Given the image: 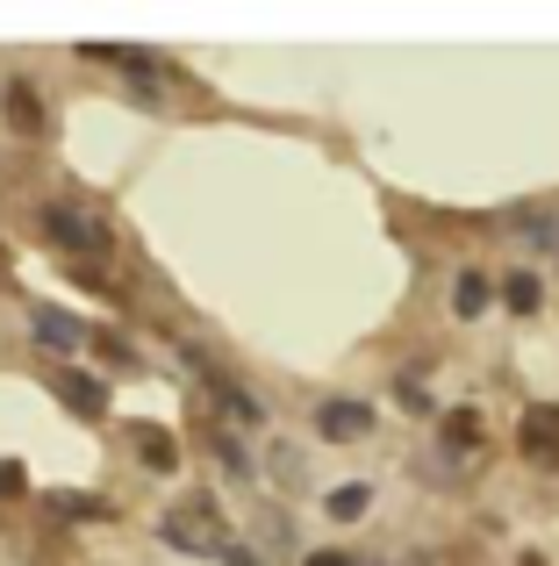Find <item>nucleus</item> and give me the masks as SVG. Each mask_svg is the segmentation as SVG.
Returning a JSON list of instances; mask_svg holds the SVG:
<instances>
[{"instance_id":"obj_1","label":"nucleus","mask_w":559,"mask_h":566,"mask_svg":"<svg viewBox=\"0 0 559 566\" xmlns=\"http://www.w3.org/2000/svg\"><path fill=\"white\" fill-rule=\"evenodd\" d=\"M51 237H57V244H72V251H86V259H108V230H101L94 208H80V201H57L51 208Z\"/></svg>"},{"instance_id":"obj_2","label":"nucleus","mask_w":559,"mask_h":566,"mask_svg":"<svg viewBox=\"0 0 559 566\" xmlns=\"http://www.w3.org/2000/svg\"><path fill=\"white\" fill-rule=\"evenodd\" d=\"M86 57L129 72V80H137V101H158V57L151 51H137V43H86Z\"/></svg>"},{"instance_id":"obj_3","label":"nucleus","mask_w":559,"mask_h":566,"mask_svg":"<svg viewBox=\"0 0 559 566\" xmlns=\"http://www.w3.org/2000/svg\"><path fill=\"white\" fill-rule=\"evenodd\" d=\"M316 430L330 444H351V438H366V430H373V409H366V401H323V409H316Z\"/></svg>"},{"instance_id":"obj_4","label":"nucleus","mask_w":559,"mask_h":566,"mask_svg":"<svg viewBox=\"0 0 559 566\" xmlns=\"http://www.w3.org/2000/svg\"><path fill=\"white\" fill-rule=\"evenodd\" d=\"M166 538H172V545H201L209 559H223V553H230V538L209 524V510H194V516H166Z\"/></svg>"},{"instance_id":"obj_5","label":"nucleus","mask_w":559,"mask_h":566,"mask_svg":"<svg viewBox=\"0 0 559 566\" xmlns=\"http://www.w3.org/2000/svg\"><path fill=\"white\" fill-rule=\"evenodd\" d=\"M36 337H43L51 352H80V345H86V323L72 316V308H36Z\"/></svg>"},{"instance_id":"obj_6","label":"nucleus","mask_w":559,"mask_h":566,"mask_svg":"<svg viewBox=\"0 0 559 566\" xmlns=\"http://www.w3.org/2000/svg\"><path fill=\"white\" fill-rule=\"evenodd\" d=\"M524 452L531 459H559V409H524Z\"/></svg>"},{"instance_id":"obj_7","label":"nucleus","mask_w":559,"mask_h":566,"mask_svg":"<svg viewBox=\"0 0 559 566\" xmlns=\"http://www.w3.org/2000/svg\"><path fill=\"white\" fill-rule=\"evenodd\" d=\"M57 395H65L80 416H101V409H108V387H101L94 374H80V366H65V374H57Z\"/></svg>"},{"instance_id":"obj_8","label":"nucleus","mask_w":559,"mask_h":566,"mask_svg":"<svg viewBox=\"0 0 559 566\" xmlns=\"http://www.w3.org/2000/svg\"><path fill=\"white\" fill-rule=\"evenodd\" d=\"M366 502H373V488H366V481H345V488H330V502H323V510H330L337 524H351V516H366Z\"/></svg>"},{"instance_id":"obj_9","label":"nucleus","mask_w":559,"mask_h":566,"mask_svg":"<svg viewBox=\"0 0 559 566\" xmlns=\"http://www.w3.org/2000/svg\"><path fill=\"white\" fill-rule=\"evenodd\" d=\"M452 308H460V316H481V308H488V280H481V273H460V287H452Z\"/></svg>"},{"instance_id":"obj_10","label":"nucleus","mask_w":559,"mask_h":566,"mask_svg":"<svg viewBox=\"0 0 559 566\" xmlns=\"http://www.w3.org/2000/svg\"><path fill=\"white\" fill-rule=\"evenodd\" d=\"M474 438H481V416H474V409H452V416H445V444H452V452H466Z\"/></svg>"},{"instance_id":"obj_11","label":"nucleus","mask_w":559,"mask_h":566,"mask_svg":"<svg viewBox=\"0 0 559 566\" xmlns=\"http://www.w3.org/2000/svg\"><path fill=\"white\" fill-rule=\"evenodd\" d=\"M503 294H509V308H524V316L538 308V280H531V273H509V287H503Z\"/></svg>"},{"instance_id":"obj_12","label":"nucleus","mask_w":559,"mask_h":566,"mask_svg":"<svg viewBox=\"0 0 559 566\" xmlns=\"http://www.w3.org/2000/svg\"><path fill=\"white\" fill-rule=\"evenodd\" d=\"M144 438V459H151V467H172V444H166V430H137Z\"/></svg>"},{"instance_id":"obj_13","label":"nucleus","mask_w":559,"mask_h":566,"mask_svg":"<svg viewBox=\"0 0 559 566\" xmlns=\"http://www.w3.org/2000/svg\"><path fill=\"white\" fill-rule=\"evenodd\" d=\"M8 115H14V123H36V101H29V86H8Z\"/></svg>"},{"instance_id":"obj_14","label":"nucleus","mask_w":559,"mask_h":566,"mask_svg":"<svg viewBox=\"0 0 559 566\" xmlns=\"http://www.w3.org/2000/svg\"><path fill=\"white\" fill-rule=\"evenodd\" d=\"M0 488H8V495H22V467H8V459H0Z\"/></svg>"},{"instance_id":"obj_15","label":"nucleus","mask_w":559,"mask_h":566,"mask_svg":"<svg viewBox=\"0 0 559 566\" xmlns=\"http://www.w3.org/2000/svg\"><path fill=\"white\" fill-rule=\"evenodd\" d=\"M302 566H351V553H308Z\"/></svg>"},{"instance_id":"obj_16","label":"nucleus","mask_w":559,"mask_h":566,"mask_svg":"<svg viewBox=\"0 0 559 566\" xmlns=\"http://www.w3.org/2000/svg\"><path fill=\"white\" fill-rule=\"evenodd\" d=\"M223 566H259V559L244 553V545H230V553H223Z\"/></svg>"}]
</instances>
